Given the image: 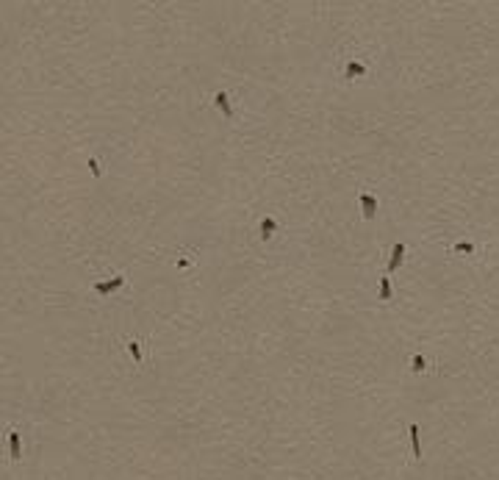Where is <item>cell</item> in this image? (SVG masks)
<instances>
[{
	"mask_svg": "<svg viewBox=\"0 0 499 480\" xmlns=\"http://www.w3.org/2000/svg\"><path fill=\"white\" fill-rule=\"evenodd\" d=\"M125 286V278L122 275H114L111 280H100V283H95V292L98 294H111V292H117V289H122Z\"/></svg>",
	"mask_w": 499,
	"mask_h": 480,
	"instance_id": "6da1fadb",
	"label": "cell"
},
{
	"mask_svg": "<svg viewBox=\"0 0 499 480\" xmlns=\"http://www.w3.org/2000/svg\"><path fill=\"white\" fill-rule=\"evenodd\" d=\"M361 214H363V220H375V214H377V200L369 192L361 195Z\"/></svg>",
	"mask_w": 499,
	"mask_h": 480,
	"instance_id": "7a4b0ae2",
	"label": "cell"
},
{
	"mask_svg": "<svg viewBox=\"0 0 499 480\" xmlns=\"http://www.w3.org/2000/svg\"><path fill=\"white\" fill-rule=\"evenodd\" d=\"M402 261H405V244L397 241L394 250H391V258H389V266H386V269H389V272H397V269L402 266Z\"/></svg>",
	"mask_w": 499,
	"mask_h": 480,
	"instance_id": "3957f363",
	"label": "cell"
},
{
	"mask_svg": "<svg viewBox=\"0 0 499 480\" xmlns=\"http://www.w3.org/2000/svg\"><path fill=\"white\" fill-rule=\"evenodd\" d=\"M8 458H11V461H20L22 458L20 433H17V430H8Z\"/></svg>",
	"mask_w": 499,
	"mask_h": 480,
	"instance_id": "277c9868",
	"label": "cell"
},
{
	"mask_svg": "<svg viewBox=\"0 0 499 480\" xmlns=\"http://www.w3.org/2000/svg\"><path fill=\"white\" fill-rule=\"evenodd\" d=\"M214 106H216V109H222V114H225L227 120H233V106H230L227 92H216V95H214Z\"/></svg>",
	"mask_w": 499,
	"mask_h": 480,
	"instance_id": "5b68a950",
	"label": "cell"
},
{
	"mask_svg": "<svg viewBox=\"0 0 499 480\" xmlns=\"http://www.w3.org/2000/svg\"><path fill=\"white\" fill-rule=\"evenodd\" d=\"M408 433H410V450H413V458L419 461L421 458V444H419V425H416V422L408 425Z\"/></svg>",
	"mask_w": 499,
	"mask_h": 480,
	"instance_id": "8992f818",
	"label": "cell"
},
{
	"mask_svg": "<svg viewBox=\"0 0 499 480\" xmlns=\"http://www.w3.org/2000/svg\"><path fill=\"white\" fill-rule=\"evenodd\" d=\"M275 231H278V222H275L272 217H264V220H261V239H264V241H269V239H272V234H275Z\"/></svg>",
	"mask_w": 499,
	"mask_h": 480,
	"instance_id": "52a82bcc",
	"label": "cell"
},
{
	"mask_svg": "<svg viewBox=\"0 0 499 480\" xmlns=\"http://www.w3.org/2000/svg\"><path fill=\"white\" fill-rule=\"evenodd\" d=\"M366 72H369L366 64H355V61H352V64H347V72H344V75H347V78H355V75H366Z\"/></svg>",
	"mask_w": 499,
	"mask_h": 480,
	"instance_id": "ba28073f",
	"label": "cell"
},
{
	"mask_svg": "<svg viewBox=\"0 0 499 480\" xmlns=\"http://www.w3.org/2000/svg\"><path fill=\"white\" fill-rule=\"evenodd\" d=\"M380 300H391V278H380Z\"/></svg>",
	"mask_w": 499,
	"mask_h": 480,
	"instance_id": "9c48e42d",
	"label": "cell"
},
{
	"mask_svg": "<svg viewBox=\"0 0 499 480\" xmlns=\"http://www.w3.org/2000/svg\"><path fill=\"white\" fill-rule=\"evenodd\" d=\"M410 369H413V372H424V369H427L424 356H413V358H410Z\"/></svg>",
	"mask_w": 499,
	"mask_h": 480,
	"instance_id": "30bf717a",
	"label": "cell"
},
{
	"mask_svg": "<svg viewBox=\"0 0 499 480\" xmlns=\"http://www.w3.org/2000/svg\"><path fill=\"white\" fill-rule=\"evenodd\" d=\"M142 342H128V350H130V356H133V361L136 363H142V347H139Z\"/></svg>",
	"mask_w": 499,
	"mask_h": 480,
	"instance_id": "8fae6325",
	"label": "cell"
},
{
	"mask_svg": "<svg viewBox=\"0 0 499 480\" xmlns=\"http://www.w3.org/2000/svg\"><path fill=\"white\" fill-rule=\"evenodd\" d=\"M86 167L92 169V175H95V178H100V175H103V169H100L98 158H89V161H86Z\"/></svg>",
	"mask_w": 499,
	"mask_h": 480,
	"instance_id": "7c38bea8",
	"label": "cell"
},
{
	"mask_svg": "<svg viewBox=\"0 0 499 480\" xmlns=\"http://www.w3.org/2000/svg\"><path fill=\"white\" fill-rule=\"evenodd\" d=\"M452 250H455V253H474V244H469V241H458Z\"/></svg>",
	"mask_w": 499,
	"mask_h": 480,
	"instance_id": "4fadbf2b",
	"label": "cell"
}]
</instances>
